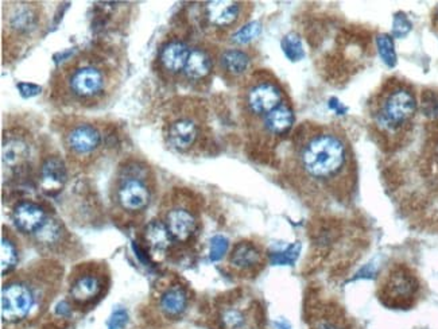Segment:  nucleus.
I'll return each mask as SVG.
<instances>
[{
	"mask_svg": "<svg viewBox=\"0 0 438 329\" xmlns=\"http://www.w3.org/2000/svg\"><path fill=\"white\" fill-rule=\"evenodd\" d=\"M123 79V60L111 49L88 48L69 55L50 79L52 100L74 111H95L110 104Z\"/></svg>",
	"mask_w": 438,
	"mask_h": 329,
	"instance_id": "f257e3e1",
	"label": "nucleus"
},
{
	"mask_svg": "<svg viewBox=\"0 0 438 329\" xmlns=\"http://www.w3.org/2000/svg\"><path fill=\"white\" fill-rule=\"evenodd\" d=\"M290 173L305 184L333 188L354 169V154L345 135L332 126L305 124L291 139Z\"/></svg>",
	"mask_w": 438,
	"mask_h": 329,
	"instance_id": "f03ea898",
	"label": "nucleus"
},
{
	"mask_svg": "<svg viewBox=\"0 0 438 329\" xmlns=\"http://www.w3.org/2000/svg\"><path fill=\"white\" fill-rule=\"evenodd\" d=\"M61 273L60 267L47 263V266H33L10 278L1 288L3 321L21 323L45 302L52 301V289L60 282Z\"/></svg>",
	"mask_w": 438,
	"mask_h": 329,
	"instance_id": "7ed1b4c3",
	"label": "nucleus"
},
{
	"mask_svg": "<svg viewBox=\"0 0 438 329\" xmlns=\"http://www.w3.org/2000/svg\"><path fill=\"white\" fill-rule=\"evenodd\" d=\"M58 126L62 150L70 164L91 166L115 146L113 128L104 122L72 115Z\"/></svg>",
	"mask_w": 438,
	"mask_h": 329,
	"instance_id": "20e7f679",
	"label": "nucleus"
},
{
	"mask_svg": "<svg viewBox=\"0 0 438 329\" xmlns=\"http://www.w3.org/2000/svg\"><path fill=\"white\" fill-rule=\"evenodd\" d=\"M162 134L166 145L179 154L194 155L203 150L208 139V124L201 103L191 99L169 103L164 112Z\"/></svg>",
	"mask_w": 438,
	"mask_h": 329,
	"instance_id": "39448f33",
	"label": "nucleus"
},
{
	"mask_svg": "<svg viewBox=\"0 0 438 329\" xmlns=\"http://www.w3.org/2000/svg\"><path fill=\"white\" fill-rule=\"evenodd\" d=\"M155 191L154 172L137 157L118 166L112 185V203L127 216H137L149 209Z\"/></svg>",
	"mask_w": 438,
	"mask_h": 329,
	"instance_id": "423d86ee",
	"label": "nucleus"
},
{
	"mask_svg": "<svg viewBox=\"0 0 438 329\" xmlns=\"http://www.w3.org/2000/svg\"><path fill=\"white\" fill-rule=\"evenodd\" d=\"M47 19L41 3L9 1L3 7V50L19 57L33 42L41 38Z\"/></svg>",
	"mask_w": 438,
	"mask_h": 329,
	"instance_id": "0eeeda50",
	"label": "nucleus"
},
{
	"mask_svg": "<svg viewBox=\"0 0 438 329\" xmlns=\"http://www.w3.org/2000/svg\"><path fill=\"white\" fill-rule=\"evenodd\" d=\"M418 103L410 87L387 82L371 106V116L376 128L387 135H398L412 122Z\"/></svg>",
	"mask_w": 438,
	"mask_h": 329,
	"instance_id": "6e6552de",
	"label": "nucleus"
},
{
	"mask_svg": "<svg viewBox=\"0 0 438 329\" xmlns=\"http://www.w3.org/2000/svg\"><path fill=\"white\" fill-rule=\"evenodd\" d=\"M285 101H288V96L283 88L267 70L252 72L242 82L239 107L251 127L257 126Z\"/></svg>",
	"mask_w": 438,
	"mask_h": 329,
	"instance_id": "1a4fd4ad",
	"label": "nucleus"
},
{
	"mask_svg": "<svg viewBox=\"0 0 438 329\" xmlns=\"http://www.w3.org/2000/svg\"><path fill=\"white\" fill-rule=\"evenodd\" d=\"M42 157L38 140L31 128L21 123L6 124L1 137V161L15 172H23Z\"/></svg>",
	"mask_w": 438,
	"mask_h": 329,
	"instance_id": "9d476101",
	"label": "nucleus"
},
{
	"mask_svg": "<svg viewBox=\"0 0 438 329\" xmlns=\"http://www.w3.org/2000/svg\"><path fill=\"white\" fill-rule=\"evenodd\" d=\"M110 285V274L104 264L84 263L77 266L69 278V300L85 308L95 305Z\"/></svg>",
	"mask_w": 438,
	"mask_h": 329,
	"instance_id": "9b49d317",
	"label": "nucleus"
},
{
	"mask_svg": "<svg viewBox=\"0 0 438 329\" xmlns=\"http://www.w3.org/2000/svg\"><path fill=\"white\" fill-rule=\"evenodd\" d=\"M247 3L232 0L206 1L200 7V25L203 30L216 33L236 31L246 25Z\"/></svg>",
	"mask_w": 438,
	"mask_h": 329,
	"instance_id": "f8f14e48",
	"label": "nucleus"
},
{
	"mask_svg": "<svg viewBox=\"0 0 438 329\" xmlns=\"http://www.w3.org/2000/svg\"><path fill=\"white\" fill-rule=\"evenodd\" d=\"M420 279L408 266L397 264L383 278L381 300L391 308H409L420 293Z\"/></svg>",
	"mask_w": 438,
	"mask_h": 329,
	"instance_id": "ddd939ff",
	"label": "nucleus"
},
{
	"mask_svg": "<svg viewBox=\"0 0 438 329\" xmlns=\"http://www.w3.org/2000/svg\"><path fill=\"white\" fill-rule=\"evenodd\" d=\"M192 52L189 42L179 35H169L158 46L155 72L162 82H173L182 77L188 58Z\"/></svg>",
	"mask_w": 438,
	"mask_h": 329,
	"instance_id": "4468645a",
	"label": "nucleus"
},
{
	"mask_svg": "<svg viewBox=\"0 0 438 329\" xmlns=\"http://www.w3.org/2000/svg\"><path fill=\"white\" fill-rule=\"evenodd\" d=\"M162 223L170 233L173 243H189L198 231V219L189 206L173 204L166 209Z\"/></svg>",
	"mask_w": 438,
	"mask_h": 329,
	"instance_id": "2eb2a0df",
	"label": "nucleus"
},
{
	"mask_svg": "<svg viewBox=\"0 0 438 329\" xmlns=\"http://www.w3.org/2000/svg\"><path fill=\"white\" fill-rule=\"evenodd\" d=\"M293 124H294V111L288 100L271 113H269L252 128H255L257 135H259L262 140L278 142V139L288 135Z\"/></svg>",
	"mask_w": 438,
	"mask_h": 329,
	"instance_id": "dca6fc26",
	"label": "nucleus"
},
{
	"mask_svg": "<svg viewBox=\"0 0 438 329\" xmlns=\"http://www.w3.org/2000/svg\"><path fill=\"white\" fill-rule=\"evenodd\" d=\"M38 173L42 189L50 194L60 192L68 179L67 162L58 152L42 154Z\"/></svg>",
	"mask_w": 438,
	"mask_h": 329,
	"instance_id": "f3484780",
	"label": "nucleus"
},
{
	"mask_svg": "<svg viewBox=\"0 0 438 329\" xmlns=\"http://www.w3.org/2000/svg\"><path fill=\"white\" fill-rule=\"evenodd\" d=\"M252 57L243 49H225L218 57V68L224 80L243 82L249 74Z\"/></svg>",
	"mask_w": 438,
	"mask_h": 329,
	"instance_id": "a211bd4d",
	"label": "nucleus"
},
{
	"mask_svg": "<svg viewBox=\"0 0 438 329\" xmlns=\"http://www.w3.org/2000/svg\"><path fill=\"white\" fill-rule=\"evenodd\" d=\"M49 215L46 211L40 204L30 200L18 203L13 211V221L16 230L26 235L37 233Z\"/></svg>",
	"mask_w": 438,
	"mask_h": 329,
	"instance_id": "6ab92c4d",
	"label": "nucleus"
},
{
	"mask_svg": "<svg viewBox=\"0 0 438 329\" xmlns=\"http://www.w3.org/2000/svg\"><path fill=\"white\" fill-rule=\"evenodd\" d=\"M213 68L215 60L210 52L201 46H193L182 77L185 79V82L200 84L210 77Z\"/></svg>",
	"mask_w": 438,
	"mask_h": 329,
	"instance_id": "aec40b11",
	"label": "nucleus"
},
{
	"mask_svg": "<svg viewBox=\"0 0 438 329\" xmlns=\"http://www.w3.org/2000/svg\"><path fill=\"white\" fill-rule=\"evenodd\" d=\"M230 264L239 273H255L263 266V252L260 247L252 242H240L233 247Z\"/></svg>",
	"mask_w": 438,
	"mask_h": 329,
	"instance_id": "412c9836",
	"label": "nucleus"
},
{
	"mask_svg": "<svg viewBox=\"0 0 438 329\" xmlns=\"http://www.w3.org/2000/svg\"><path fill=\"white\" fill-rule=\"evenodd\" d=\"M31 236L41 251L52 254L61 251V246L67 243L68 233L58 220L49 216L41 228Z\"/></svg>",
	"mask_w": 438,
	"mask_h": 329,
	"instance_id": "4be33fe9",
	"label": "nucleus"
},
{
	"mask_svg": "<svg viewBox=\"0 0 438 329\" xmlns=\"http://www.w3.org/2000/svg\"><path fill=\"white\" fill-rule=\"evenodd\" d=\"M189 302L188 290L179 284L167 286L159 296V308L167 317H179L182 315Z\"/></svg>",
	"mask_w": 438,
	"mask_h": 329,
	"instance_id": "5701e85b",
	"label": "nucleus"
},
{
	"mask_svg": "<svg viewBox=\"0 0 438 329\" xmlns=\"http://www.w3.org/2000/svg\"><path fill=\"white\" fill-rule=\"evenodd\" d=\"M145 242L151 255L164 254L173 240L170 233H167L164 223L161 220H152L145 227Z\"/></svg>",
	"mask_w": 438,
	"mask_h": 329,
	"instance_id": "b1692460",
	"label": "nucleus"
},
{
	"mask_svg": "<svg viewBox=\"0 0 438 329\" xmlns=\"http://www.w3.org/2000/svg\"><path fill=\"white\" fill-rule=\"evenodd\" d=\"M19 262V248L11 233H3L1 236V275L10 274Z\"/></svg>",
	"mask_w": 438,
	"mask_h": 329,
	"instance_id": "393cba45",
	"label": "nucleus"
},
{
	"mask_svg": "<svg viewBox=\"0 0 438 329\" xmlns=\"http://www.w3.org/2000/svg\"><path fill=\"white\" fill-rule=\"evenodd\" d=\"M376 48L381 58L383 60L384 64L388 68H394L397 65V53H395V46L391 35L388 34H379L376 37Z\"/></svg>",
	"mask_w": 438,
	"mask_h": 329,
	"instance_id": "a878e982",
	"label": "nucleus"
},
{
	"mask_svg": "<svg viewBox=\"0 0 438 329\" xmlns=\"http://www.w3.org/2000/svg\"><path fill=\"white\" fill-rule=\"evenodd\" d=\"M282 50L285 55L288 57L290 61L296 62L303 58V48H302L301 38L296 34V33H290L288 35L283 37V40L281 42Z\"/></svg>",
	"mask_w": 438,
	"mask_h": 329,
	"instance_id": "bb28decb",
	"label": "nucleus"
},
{
	"mask_svg": "<svg viewBox=\"0 0 438 329\" xmlns=\"http://www.w3.org/2000/svg\"><path fill=\"white\" fill-rule=\"evenodd\" d=\"M260 31L262 25L259 22H249L231 34V42L235 45H246L255 40L259 35Z\"/></svg>",
	"mask_w": 438,
	"mask_h": 329,
	"instance_id": "cd10ccee",
	"label": "nucleus"
},
{
	"mask_svg": "<svg viewBox=\"0 0 438 329\" xmlns=\"http://www.w3.org/2000/svg\"><path fill=\"white\" fill-rule=\"evenodd\" d=\"M301 251V245L300 243H294L288 248H285L283 251H278L273 252L270 255V262L271 264H279V266H286V264H293L297 261L298 255Z\"/></svg>",
	"mask_w": 438,
	"mask_h": 329,
	"instance_id": "c85d7f7f",
	"label": "nucleus"
},
{
	"mask_svg": "<svg viewBox=\"0 0 438 329\" xmlns=\"http://www.w3.org/2000/svg\"><path fill=\"white\" fill-rule=\"evenodd\" d=\"M421 108L425 116L438 119V95L434 91H425L421 96Z\"/></svg>",
	"mask_w": 438,
	"mask_h": 329,
	"instance_id": "c756f323",
	"label": "nucleus"
},
{
	"mask_svg": "<svg viewBox=\"0 0 438 329\" xmlns=\"http://www.w3.org/2000/svg\"><path fill=\"white\" fill-rule=\"evenodd\" d=\"M412 28L410 19L403 13H398L393 21V37L394 38H405Z\"/></svg>",
	"mask_w": 438,
	"mask_h": 329,
	"instance_id": "7c9ffc66",
	"label": "nucleus"
},
{
	"mask_svg": "<svg viewBox=\"0 0 438 329\" xmlns=\"http://www.w3.org/2000/svg\"><path fill=\"white\" fill-rule=\"evenodd\" d=\"M228 250V239L218 235L212 238L210 240V251H209V260L212 262H218L225 255Z\"/></svg>",
	"mask_w": 438,
	"mask_h": 329,
	"instance_id": "2f4dec72",
	"label": "nucleus"
},
{
	"mask_svg": "<svg viewBox=\"0 0 438 329\" xmlns=\"http://www.w3.org/2000/svg\"><path fill=\"white\" fill-rule=\"evenodd\" d=\"M221 320L227 329H242L245 325V315L239 309H227Z\"/></svg>",
	"mask_w": 438,
	"mask_h": 329,
	"instance_id": "473e14b6",
	"label": "nucleus"
},
{
	"mask_svg": "<svg viewBox=\"0 0 438 329\" xmlns=\"http://www.w3.org/2000/svg\"><path fill=\"white\" fill-rule=\"evenodd\" d=\"M128 323V315L124 309L115 311L108 320V329H123Z\"/></svg>",
	"mask_w": 438,
	"mask_h": 329,
	"instance_id": "72a5a7b5",
	"label": "nucleus"
},
{
	"mask_svg": "<svg viewBox=\"0 0 438 329\" xmlns=\"http://www.w3.org/2000/svg\"><path fill=\"white\" fill-rule=\"evenodd\" d=\"M18 88L22 94V96L31 97L38 95L41 92V87L38 85H34V84H25V82H21L18 84Z\"/></svg>",
	"mask_w": 438,
	"mask_h": 329,
	"instance_id": "f704fd0d",
	"label": "nucleus"
},
{
	"mask_svg": "<svg viewBox=\"0 0 438 329\" xmlns=\"http://www.w3.org/2000/svg\"><path fill=\"white\" fill-rule=\"evenodd\" d=\"M329 108L332 111H335L337 115H344L347 112V108L342 106V103L336 99V97H332L329 100Z\"/></svg>",
	"mask_w": 438,
	"mask_h": 329,
	"instance_id": "c9c22d12",
	"label": "nucleus"
},
{
	"mask_svg": "<svg viewBox=\"0 0 438 329\" xmlns=\"http://www.w3.org/2000/svg\"><path fill=\"white\" fill-rule=\"evenodd\" d=\"M55 312H57V315H60L61 317H67L72 312V305L68 301L60 302Z\"/></svg>",
	"mask_w": 438,
	"mask_h": 329,
	"instance_id": "e433bc0d",
	"label": "nucleus"
},
{
	"mask_svg": "<svg viewBox=\"0 0 438 329\" xmlns=\"http://www.w3.org/2000/svg\"><path fill=\"white\" fill-rule=\"evenodd\" d=\"M375 274V270H374V266L372 264H367L366 267H363L360 272H359V274H357V278H372Z\"/></svg>",
	"mask_w": 438,
	"mask_h": 329,
	"instance_id": "4c0bfd02",
	"label": "nucleus"
},
{
	"mask_svg": "<svg viewBox=\"0 0 438 329\" xmlns=\"http://www.w3.org/2000/svg\"><path fill=\"white\" fill-rule=\"evenodd\" d=\"M315 329H344L342 325L332 321H321Z\"/></svg>",
	"mask_w": 438,
	"mask_h": 329,
	"instance_id": "58836bf2",
	"label": "nucleus"
},
{
	"mask_svg": "<svg viewBox=\"0 0 438 329\" xmlns=\"http://www.w3.org/2000/svg\"><path fill=\"white\" fill-rule=\"evenodd\" d=\"M275 325H276V328L278 329H291L290 324H288V321H285V320H279V321H276V323H275Z\"/></svg>",
	"mask_w": 438,
	"mask_h": 329,
	"instance_id": "ea45409f",
	"label": "nucleus"
},
{
	"mask_svg": "<svg viewBox=\"0 0 438 329\" xmlns=\"http://www.w3.org/2000/svg\"><path fill=\"white\" fill-rule=\"evenodd\" d=\"M434 21H436V25L438 26V7L437 10H436V14H434Z\"/></svg>",
	"mask_w": 438,
	"mask_h": 329,
	"instance_id": "a19ab883",
	"label": "nucleus"
}]
</instances>
